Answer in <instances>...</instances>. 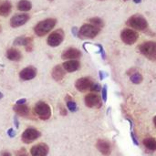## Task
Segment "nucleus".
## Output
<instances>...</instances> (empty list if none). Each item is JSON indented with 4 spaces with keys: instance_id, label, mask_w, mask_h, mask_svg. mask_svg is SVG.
Wrapping results in <instances>:
<instances>
[{
    "instance_id": "obj_1",
    "label": "nucleus",
    "mask_w": 156,
    "mask_h": 156,
    "mask_svg": "<svg viewBox=\"0 0 156 156\" xmlns=\"http://www.w3.org/2000/svg\"><path fill=\"white\" fill-rule=\"evenodd\" d=\"M57 24V19L55 18H47L44 19L40 22H38L35 27H34V32L37 37H44L47 34H48L56 26Z\"/></svg>"
},
{
    "instance_id": "obj_2",
    "label": "nucleus",
    "mask_w": 156,
    "mask_h": 156,
    "mask_svg": "<svg viewBox=\"0 0 156 156\" xmlns=\"http://www.w3.org/2000/svg\"><path fill=\"white\" fill-rule=\"evenodd\" d=\"M126 24L130 27L133 28L134 30H140V31L145 30L148 27V23H147V20L145 19V17L139 14L132 16L127 20Z\"/></svg>"
},
{
    "instance_id": "obj_3",
    "label": "nucleus",
    "mask_w": 156,
    "mask_h": 156,
    "mask_svg": "<svg viewBox=\"0 0 156 156\" xmlns=\"http://www.w3.org/2000/svg\"><path fill=\"white\" fill-rule=\"evenodd\" d=\"M140 52L148 59L154 61L156 60V42L146 41L139 46Z\"/></svg>"
},
{
    "instance_id": "obj_4",
    "label": "nucleus",
    "mask_w": 156,
    "mask_h": 156,
    "mask_svg": "<svg viewBox=\"0 0 156 156\" xmlns=\"http://www.w3.org/2000/svg\"><path fill=\"white\" fill-rule=\"evenodd\" d=\"M34 112L42 121H47L51 116V109L49 105L44 101H38L35 105Z\"/></svg>"
},
{
    "instance_id": "obj_5",
    "label": "nucleus",
    "mask_w": 156,
    "mask_h": 156,
    "mask_svg": "<svg viewBox=\"0 0 156 156\" xmlns=\"http://www.w3.org/2000/svg\"><path fill=\"white\" fill-rule=\"evenodd\" d=\"M101 28L91 25V24H84L79 30L78 36L80 38H94L100 33Z\"/></svg>"
},
{
    "instance_id": "obj_6",
    "label": "nucleus",
    "mask_w": 156,
    "mask_h": 156,
    "mask_svg": "<svg viewBox=\"0 0 156 156\" xmlns=\"http://www.w3.org/2000/svg\"><path fill=\"white\" fill-rule=\"evenodd\" d=\"M64 37H65V33L62 29L59 28V29H57L49 34V36L48 37V39H47V43L48 46L55 48V47L59 46L63 42Z\"/></svg>"
},
{
    "instance_id": "obj_7",
    "label": "nucleus",
    "mask_w": 156,
    "mask_h": 156,
    "mask_svg": "<svg viewBox=\"0 0 156 156\" xmlns=\"http://www.w3.org/2000/svg\"><path fill=\"white\" fill-rule=\"evenodd\" d=\"M41 136V133L35 128H27L22 133V142L24 144H31Z\"/></svg>"
},
{
    "instance_id": "obj_8",
    "label": "nucleus",
    "mask_w": 156,
    "mask_h": 156,
    "mask_svg": "<svg viewBox=\"0 0 156 156\" xmlns=\"http://www.w3.org/2000/svg\"><path fill=\"white\" fill-rule=\"evenodd\" d=\"M139 35L134 29L131 28H125L121 33V38L122 40L127 44V45H133L138 40Z\"/></svg>"
},
{
    "instance_id": "obj_9",
    "label": "nucleus",
    "mask_w": 156,
    "mask_h": 156,
    "mask_svg": "<svg viewBox=\"0 0 156 156\" xmlns=\"http://www.w3.org/2000/svg\"><path fill=\"white\" fill-rule=\"evenodd\" d=\"M14 46H24L27 52H31L33 50V38L31 37H18L14 42Z\"/></svg>"
},
{
    "instance_id": "obj_10",
    "label": "nucleus",
    "mask_w": 156,
    "mask_h": 156,
    "mask_svg": "<svg viewBox=\"0 0 156 156\" xmlns=\"http://www.w3.org/2000/svg\"><path fill=\"white\" fill-rule=\"evenodd\" d=\"M28 20H29L28 14H17L12 16V18L10 19V26L16 28V27L25 25Z\"/></svg>"
},
{
    "instance_id": "obj_11",
    "label": "nucleus",
    "mask_w": 156,
    "mask_h": 156,
    "mask_svg": "<svg viewBox=\"0 0 156 156\" xmlns=\"http://www.w3.org/2000/svg\"><path fill=\"white\" fill-rule=\"evenodd\" d=\"M93 85V81L90 78H80L75 82L76 89L80 92H85L90 90V88Z\"/></svg>"
},
{
    "instance_id": "obj_12",
    "label": "nucleus",
    "mask_w": 156,
    "mask_h": 156,
    "mask_svg": "<svg viewBox=\"0 0 156 156\" xmlns=\"http://www.w3.org/2000/svg\"><path fill=\"white\" fill-rule=\"evenodd\" d=\"M37 69L33 66H29V67L23 69L19 72V78H20V80H22L24 81L30 80H33L37 76Z\"/></svg>"
},
{
    "instance_id": "obj_13",
    "label": "nucleus",
    "mask_w": 156,
    "mask_h": 156,
    "mask_svg": "<svg viewBox=\"0 0 156 156\" xmlns=\"http://www.w3.org/2000/svg\"><path fill=\"white\" fill-rule=\"evenodd\" d=\"M84 101H85V105L89 108H97L101 105L100 96L95 93H90L86 95Z\"/></svg>"
},
{
    "instance_id": "obj_14",
    "label": "nucleus",
    "mask_w": 156,
    "mask_h": 156,
    "mask_svg": "<svg viewBox=\"0 0 156 156\" xmlns=\"http://www.w3.org/2000/svg\"><path fill=\"white\" fill-rule=\"evenodd\" d=\"M48 152L49 148L46 144H38L34 145L30 150V154L32 156H48Z\"/></svg>"
},
{
    "instance_id": "obj_15",
    "label": "nucleus",
    "mask_w": 156,
    "mask_h": 156,
    "mask_svg": "<svg viewBox=\"0 0 156 156\" xmlns=\"http://www.w3.org/2000/svg\"><path fill=\"white\" fill-rule=\"evenodd\" d=\"M80 57H81V52L78 48H67L66 50L63 51V53L61 55L62 59H68V60L77 59Z\"/></svg>"
},
{
    "instance_id": "obj_16",
    "label": "nucleus",
    "mask_w": 156,
    "mask_h": 156,
    "mask_svg": "<svg viewBox=\"0 0 156 156\" xmlns=\"http://www.w3.org/2000/svg\"><path fill=\"white\" fill-rule=\"evenodd\" d=\"M97 149L105 156H109L112 154V146L111 144L105 140H98L96 144Z\"/></svg>"
},
{
    "instance_id": "obj_17",
    "label": "nucleus",
    "mask_w": 156,
    "mask_h": 156,
    "mask_svg": "<svg viewBox=\"0 0 156 156\" xmlns=\"http://www.w3.org/2000/svg\"><path fill=\"white\" fill-rule=\"evenodd\" d=\"M62 67L65 69V71H67V72H74L80 69V63L77 59H71V60L65 61L62 64Z\"/></svg>"
},
{
    "instance_id": "obj_18",
    "label": "nucleus",
    "mask_w": 156,
    "mask_h": 156,
    "mask_svg": "<svg viewBox=\"0 0 156 156\" xmlns=\"http://www.w3.org/2000/svg\"><path fill=\"white\" fill-rule=\"evenodd\" d=\"M65 74H66V71L63 69V67L60 65L55 66L52 69V72H51V76H52L53 80L56 81H61L64 79Z\"/></svg>"
},
{
    "instance_id": "obj_19",
    "label": "nucleus",
    "mask_w": 156,
    "mask_h": 156,
    "mask_svg": "<svg viewBox=\"0 0 156 156\" xmlns=\"http://www.w3.org/2000/svg\"><path fill=\"white\" fill-rule=\"evenodd\" d=\"M5 56L6 58L9 59V60H12V61H19L21 60L22 58V54L21 52L16 49V48H10L6 50V53H5Z\"/></svg>"
},
{
    "instance_id": "obj_20",
    "label": "nucleus",
    "mask_w": 156,
    "mask_h": 156,
    "mask_svg": "<svg viewBox=\"0 0 156 156\" xmlns=\"http://www.w3.org/2000/svg\"><path fill=\"white\" fill-rule=\"evenodd\" d=\"M13 111L16 112V115L20 117H27L29 115V107L27 104H22V105H14L13 106Z\"/></svg>"
},
{
    "instance_id": "obj_21",
    "label": "nucleus",
    "mask_w": 156,
    "mask_h": 156,
    "mask_svg": "<svg viewBox=\"0 0 156 156\" xmlns=\"http://www.w3.org/2000/svg\"><path fill=\"white\" fill-rule=\"evenodd\" d=\"M12 10V4L9 1H4L0 4V16H7Z\"/></svg>"
},
{
    "instance_id": "obj_22",
    "label": "nucleus",
    "mask_w": 156,
    "mask_h": 156,
    "mask_svg": "<svg viewBox=\"0 0 156 156\" xmlns=\"http://www.w3.org/2000/svg\"><path fill=\"white\" fill-rule=\"evenodd\" d=\"M16 8H17L19 11L27 12V11H29V10L32 8V4H31V2L28 1V0H20V1L17 3Z\"/></svg>"
},
{
    "instance_id": "obj_23",
    "label": "nucleus",
    "mask_w": 156,
    "mask_h": 156,
    "mask_svg": "<svg viewBox=\"0 0 156 156\" xmlns=\"http://www.w3.org/2000/svg\"><path fill=\"white\" fill-rule=\"evenodd\" d=\"M144 145L146 149L150 151H155L156 150V140L154 138H146L143 142Z\"/></svg>"
},
{
    "instance_id": "obj_24",
    "label": "nucleus",
    "mask_w": 156,
    "mask_h": 156,
    "mask_svg": "<svg viewBox=\"0 0 156 156\" xmlns=\"http://www.w3.org/2000/svg\"><path fill=\"white\" fill-rule=\"evenodd\" d=\"M130 80L133 84H140L143 81V76L139 72H134L130 76Z\"/></svg>"
},
{
    "instance_id": "obj_25",
    "label": "nucleus",
    "mask_w": 156,
    "mask_h": 156,
    "mask_svg": "<svg viewBox=\"0 0 156 156\" xmlns=\"http://www.w3.org/2000/svg\"><path fill=\"white\" fill-rule=\"evenodd\" d=\"M90 22L91 25H93V26H95V27H97L99 28H101L104 26L103 20L101 18H100V17H92V18L90 19Z\"/></svg>"
},
{
    "instance_id": "obj_26",
    "label": "nucleus",
    "mask_w": 156,
    "mask_h": 156,
    "mask_svg": "<svg viewBox=\"0 0 156 156\" xmlns=\"http://www.w3.org/2000/svg\"><path fill=\"white\" fill-rule=\"evenodd\" d=\"M67 107L71 112H74L77 111V103L72 100H69V101H67Z\"/></svg>"
},
{
    "instance_id": "obj_27",
    "label": "nucleus",
    "mask_w": 156,
    "mask_h": 156,
    "mask_svg": "<svg viewBox=\"0 0 156 156\" xmlns=\"http://www.w3.org/2000/svg\"><path fill=\"white\" fill-rule=\"evenodd\" d=\"M101 93H102V100L104 102L107 101V97H108V88L106 85L103 86V88L101 89Z\"/></svg>"
},
{
    "instance_id": "obj_28",
    "label": "nucleus",
    "mask_w": 156,
    "mask_h": 156,
    "mask_svg": "<svg viewBox=\"0 0 156 156\" xmlns=\"http://www.w3.org/2000/svg\"><path fill=\"white\" fill-rule=\"evenodd\" d=\"M100 90H101V86H100L99 84H97V83H93L92 87L90 88V91H94V92H96V91H100Z\"/></svg>"
},
{
    "instance_id": "obj_29",
    "label": "nucleus",
    "mask_w": 156,
    "mask_h": 156,
    "mask_svg": "<svg viewBox=\"0 0 156 156\" xmlns=\"http://www.w3.org/2000/svg\"><path fill=\"white\" fill-rule=\"evenodd\" d=\"M131 136H132V139H133V144H134L135 145H139L138 140H137V138L135 137V135H134V133H133V131L131 132Z\"/></svg>"
},
{
    "instance_id": "obj_30",
    "label": "nucleus",
    "mask_w": 156,
    "mask_h": 156,
    "mask_svg": "<svg viewBox=\"0 0 156 156\" xmlns=\"http://www.w3.org/2000/svg\"><path fill=\"white\" fill-rule=\"evenodd\" d=\"M7 134H8V136H9L10 138H13V137H15L16 133L14 132V130H13V129H9V130L7 131Z\"/></svg>"
},
{
    "instance_id": "obj_31",
    "label": "nucleus",
    "mask_w": 156,
    "mask_h": 156,
    "mask_svg": "<svg viewBox=\"0 0 156 156\" xmlns=\"http://www.w3.org/2000/svg\"><path fill=\"white\" fill-rule=\"evenodd\" d=\"M0 156H12V154H11V153L8 152V151H3V152H1Z\"/></svg>"
},
{
    "instance_id": "obj_32",
    "label": "nucleus",
    "mask_w": 156,
    "mask_h": 156,
    "mask_svg": "<svg viewBox=\"0 0 156 156\" xmlns=\"http://www.w3.org/2000/svg\"><path fill=\"white\" fill-rule=\"evenodd\" d=\"M26 101H27V100H26V99H20V100H18V101H16V104H17V105L26 104Z\"/></svg>"
},
{
    "instance_id": "obj_33",
    "label": "nucleus",
    "mask_w": 156,
    "mask_h": 156,
    "mask_svg": "<svg viewBox=\"0 0 156 156\" xmlns=\"http://www.w3.org/2000/svg\"><path fill=\"white\" fill-rule=\"evenodd\" d=\"M98 47L100 48V51H101V55H102V58H105V53H104V50H103V48H102V46L101 45H98Z\"/></svg>"
},
{
    "instance_id": "obj_34",
    "label": "nucleus",
    "mask_w": 156,
    "mask_h": 156,
    "mask_svg": "<svg viewBox=\"0 0 156 156\" xmlns=\"http://www.w3.org/2000/svg\"><path fill=\"white\" fill-rule=\"evenodd\" d=\"M17 156H28L27 154V153L25 152V150H22V152L20 151V154H18Z\"/></svg>"
},
{
    "instance_id": "obj_35",
    "label": "nucleus",
    "mask_w": 156,
    "mask_h": 156,
    "mask_svg": "<svg viewBox=\"0 0 156 156\" xmlns=\"http://www.w3.org/2000/svg\"><path fill=\"white\" fill-rule=\"evenodd\" d=\"M14 122H15V124H16V128H18V121H17L16 117L14 118Z\"/></svg>"
},
{
    "instance_id": "obj_36",
    "label": "nucleus",
    "mask_w": 156,
    "mask_h": 156,
    "mask_svg": "<svg viewBox=\"0 0 156 156\" xmlns=\"http://www.w3.org/2000/svg\"><path fill=\"white\" fill-rule=\"evenodd\" d=\"M100 79H101V80H102L104 79V76H103V72L102 71H100Z\"/></svg>"
},
{
    "instance_id": "obj_37",
    "label": "nucleus",
    "mask_w": 156,
    "mask_h": 156,
    "mask_svg": "<svg viewBox=\"0 0 156 156\" xmlns=\"http://www.w3.org/2000/svg\"><path fill=\"white\" fill-rule=\"evenodd\" d=\"M72 32H73V34L76 36V33H77V29H76V27H73V28H72Z\"/></svg>"
},
{
    "instance_id": "obj_38",
    "label": "nucleus",
    "mask_w": 156,
    "mask_h": 156,
    "mask_svg": "<svg viewBox=\"0 0 156 156\" xmlns=\"http://www.w3.org/2000/svg\"><path fill=\"white\" fill-rule=\"evenodd\" d=\"M133 2H134V3H136V4H139V3H141V2H142V0H133Z\"/></svg>"
},
{
    "instance_id": "obj_39",
    "label": "nucleus",
    "mask_w": 156,
    "mask_h": 156,
    "mask_svg": "<svg viewBox=\"0 0 156 156\" xmlns=\"http://www.w3.org/2000/svg\"><path fill=\"white\" fill-rule=\"evenodd\" d=\"M3 97H4V95H3V93H2V92H0V100H1V99H2Z\"/></svg>"
},
{
    "instance_id": "obj_40",
    "label": "nucleus",
    "mask_w": 156,
    "mask_h": 156,
    "mask_svg": "<svg viewBox=\"0 0 156 156\" xmlns=\"http://www.w3.org/2000/svg\"><path fill=\"white\" fill-rule=\"evenodd\" d=\"M154 125H155L156 127V116L154 118Z\"/></svg>"
},
{
    "instance_id": "obj_41",
    "label": "nucleus",
    "mask_w": 156,
    "mask_h": 156,
    "mask_svg": "<svg viewBox=\"0 0 156 156\" xmlns=\"http://www.w3.org/2000/svg\"><path fill=\"white\" fill-rule=\"evenodd\" d=\"M1 31H2V27H1V25H0V33H1Z\"/></svg>"
},
{
    "instance_id": "obj_42",
    "label": "nucleus",
    "mask_w": 156,
    "mask_h": 156,
    "mask_svg": "<svg viewBox=\"0 0 156 156\" xmlns=\"http://www.w3.org/2000/svg\"><path fill=\"white\" fill-rule=\"evenodd\" d=\"M100 1H103V0H100Z\"/></svg>"
},
{
    "instance_id": "obj_43",
    "label": "nucleus",
    "mask_w": 156,
    "mask_h": 156,
    "mask_svg": "<svg viewBox=\"0 0 156 156\" xmlns=\"http://www.w3.org/2000/svg\"><path fill=\"white\" fill-rule=\"evenodd\" d=\"M123 1H127V0H123Z\"/></svg>"
}]
</instances>
